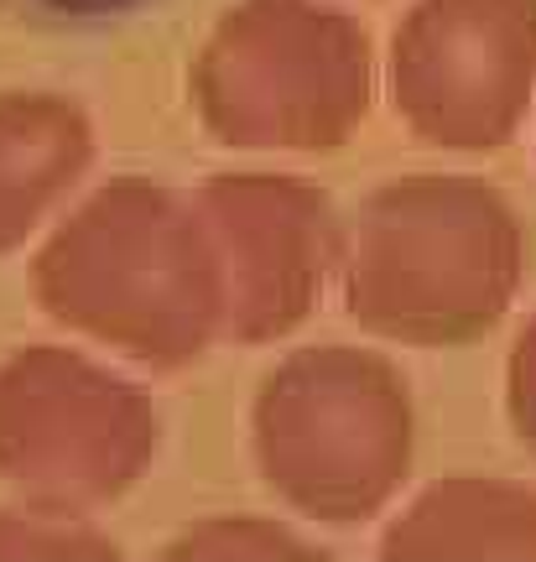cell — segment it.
<instances>
[{"label":"cell","mask_w":536,"mask_h":562,"mask_svg":"<svg viewBox=\"0 0 536 562\" xmlns=\"http://www.w3.org/2000/svg\"><path fill=\"white\" fill-rule=\"evenodd\" d=\"M250 453L287 510L323 526L370 521L417 453L406 375L365 344L292 349L250 402Z\"/></svg>","instance_id":"277c9868"},{"label":"cell","mask_w":536,"mask_h":562,"mask_svg":"<svg viewBox=\"0 0 536 562\" xmlns=\"http://www.w3.org/2000/svg\"><path fill=\"white\" fill-rule=\"evenodd\" d=\"M376 562H536V490L490 474L427 484L380 531Z\"/></svg>","instance_id":"9c48e42d"},{"label":"cell","mask_w":536,"mask_h":562,"mask_svg":"<svg viewBox=\"0 0 536 562\" xmlns=\"http://www.w3.org/2000/svg\"><path fill=\"white\" fill-rule=\"evenodd\" d=\"M157 448V402L83 349L26 344L0 364V480L21 501L110 505L146 480Z\"/></svg>","instance_id":"5b68a950"},{"label":"cell","mask_w":536,"mask_h":562,"mask_svg":"<svg viewBox=\"0 0 536 562\" xmlns=\"http://www.w3.org/2000/svg\"><path fill=\"white\" fill-rule=\"evenodd\" d=\"M32 5L47 11V16H63V21H104V16L136 11L141 0H32Z\"/></svg>","instance_id":"4fadbf2b"},{"label":"cell","mask_w":536,"mask_h":562,"mask_svg":"<svg viewBox=\"0 0 536 562\" xmlns=\"http://www.w3.org/2000/svg\"><path fill=\"white\" fill-rule=\"evenodd\" d=\"M0 562H125V552L89 510L26 501L0 510Z\"/></svg>","instance_id":"8fae6325"},{"label":"cell","mask_w":536,"mask_h":562,"mask_svg":"<svg viewBox=\"0 0 536 562\" xmlns=\"http://www.w3.org/2000/svg\"><path fill=\"white\" fill-rule=\"evenodd\" d=\"M334 281L365 334L458 349L511 313L526 281V224L484 178L406 172L344 220Z\"/></svg>","instance_id":"7a4b0ae2"},{"label":"cell","mask_w":536,"mask_h":562,"mask_svg":"<svg viewBox=\"0 0 536 562\" xmlns=\"http://www.w3.org/2000/svg\"><path fill=\"white\" fill-rule=\"evenodd\" d=\"M386 94L422 146H511L536 104V0H412L391 32Z\"/></svg>","instance_id":"8992f818"},{"label":"cell","mask_w":536,"mask_h":562,"mask_svg":"<svg viewBox=\"0 0 536 562\" xmlns=\"http://www.w3.org/2000/svg\"><path fill=\"white\" fill-rule=\"evenodd\" d=\"M100 157L94 121L58 89H0V256L21 245L79 193Z\"/></svg>","instance_id":"ba28073f"},{"label":"cell","mask_w":536,"mask_h":562,"mask_svg":"<svg viewBox=\"0 0 536 562\" xmlns=\"http://www.w3.org/2000/svg\"><path fill=\"white\" fill-rule=\"evenodd\" d=\"M152 562H334L319 542L271 516H203Z\"/></svg>","instance_id":"30bf717a"},{"label":"cell","mask_w":536,"mask_h":562,"mask_svg":"<svg viewBox=\"0 0 536 562\" xmlns=\"http://www.w3.org/2000/svg\"><path fill=\"white\" fill-rule=\"evenodd\" d=\"M224 281V339L277 344L319 313L338 277L344 220L298 172H214L193 193Z\"/></svg>","instance_id":"52a82bcc"},{"label":"cell","mask_w":536,"mask_h":562,"mask_svg":"<svg viewBox=\"0 0 536 562\" xmlns=\"http://www.w3.org/2000/svg\"><path fill=\"white\" fill-rule=\"evenodd\" d=\"M188 100L219 146L338 151L376 110V42L328 0H235L193 53Z\"/></svg>","instance_id":"3957f363"},{"label":"cell","mask_w":536,"mask_h":562,"mask_svg":"<svg viewBox=\"0 0 536 562\" xmlns=\"http://www.w3.org/2000/svg\"><path fill=\"white\" fill-rule=\"evenodd\" d=\"M32 297L79 339L146 370H182L224 339V281L193 193L110 178L32 256Z\"/></svg>","instance_id":"6da1fadb"},{"label":"cell","mask_w":536,"mask_h":562,"mask_svg":"<svg viewBox=\"0 0 536 562\" xmlns=\"http://www.w3.org/2000/svg\"><path fill=\"white\" fill-rule=\"evenodd\" d=\"M505 412H511V427L526 442V453L536 459V313L526 318V328L511 344V360H505Z\"/></svg>","instance_id":"7c38bea8"}]
</instances>
